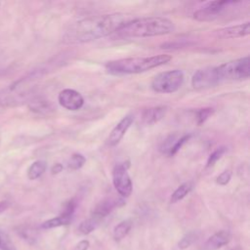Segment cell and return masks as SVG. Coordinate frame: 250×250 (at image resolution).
I'll list each match as a JSON object with an SVG mask.
<instances>
[{"label": "cell", "instance_id": "22", "mask_svg": "<svg viewBox=\"0 0 250 250\" xmlns=\"http://www.w3.org/2000/svg\"><path fill=\"white\" fill-rule=\"evenodd\" d=\"M98 224H99V221H97L96 219L91 217L90 219H87V220H84L83 222H81L78 229L82 234H89L97 228Z\"/></svg>", "mask_w": 250, "mask_h": 250}, {"label": "cell", "instance_id": "16", "mask_svg": "<svg viewBox=\"0 0 250 250\" xmlns=\"http://www.w3.org/2000/svg\"><path fill=\"white\" fill-rule=\"evenodd\" d=\"M132 228V221L125 220L116 225L113 229V238L115 241H120L123 239L130 231Z\"/></svg>", "mask_w": 250, "mask_h": 250}, {"label": "cell", "instance_id": "3", "mask_svg": "<svg viewBox=\"0 0 250 250\" xmlns=\"http://www.w3.org/2000/svg\"><path fill=\"white\" fill-rule=\"evenodd\" d=\"M169 55H156L151 57H134L110 61L105 64V69L115 75L137 74L165 64L171 61Z\"/></svg>", "mask_w": 250, "mask_h": 250}, {"label": "cell", "instance_id": "18", "mask_svg": "<svg viewBox=\"0 0 250 250\" xmlns=\"http://www.w3.org/2000/svg\"><path fill=\"white\" fill-rule=\"evenodd\" d=\"M191 189H192V184L191 183L187 182V183L182 184L172 193V195L170 197V202L171 203H176V202L182 200L184 197H186V195H188L190 192Z\"/></svg>", "mask_w": 250, "mask_h": 250}, {"label": "cell", "instance_id": "9", "mask_svg": "<svg viewBox=\"0 0 250 250\" xmlns=\"http://www.w3.org/2000/svg\"><path fill=\"white\" fill-rule=\"evenodd\" d=\"M59 104L67 110H78L84 104L82 95L73 89H64L58 96Z\"/></svg>", "mask_w": 250, "mask_h": 250}, {"label": "cell", "instance_id": "14", "mask_svg": "<svg viewBox=\"0 0 250 250\" xmlns=\"http://www.w3.org/2000/svg\"><path fill=\"white\" fill-rule=\"evenodd\" d=\"M166 112H167V106H164V105L146 108L144 110L142 114L143 122L147 125L157 123L165 116Z\"/></svg>", "mask_w": 250, "mask_h": 250}, {"label": "cell", "instance_id": "25", "mask_svg": "<svg viewBox=\"0 0 250 250\" xmlns=\"http://www.w3.org/2000/svg\"><path fill=\"white\" fill-rule=\"evenodd\" d=\"M177 139H178V138H177L175 135L169 136V137L162 143V145L160 146V150H161V152L166 153V154L169 155V152H170L172 146H174L175 142L177 141Z\"/></svg>", "mask_w": 250, "mask_h": 250}, {"label": "cell", "instance_id": "20", "mask_svg": "<svg viewBox=\"0 0 250 250\" xmlns=\"http://www.w3.org/2000/svg\"><path fill=\"white\" fill-rule=\"evenodd\" d=\"M198 238V233L196 231H189L186 233L181 240L178 242V247L180 249H186L189 247L191 244H193Z\"/></svg>", "mask_w": 250, "mask_h": 250}, {"label": "cell", "instance_id": "24", "mask_svg": "<svg viewBox=\"0 0 250 250\" xmlns=\"http://www.w3.org/2000/svg\"><path fill=\"white\" fill-rule=\"evenodd\" d=\"M214 113V109L211 107H204L200 108L196 112V122L198 125L203 124L212 114Z\"/></svg>", "mask_w": 250, "mask_h": 250}, {"label": "cell", "instance_id": "26", "mask_svg": "<svg viewBox=\"0 0 250 250\" xmlns=\"http://www.w3.org/2000/svg\"><path fill=\"white\" fill-rule=\"evenodd\" d=\"M189 137H190V135H184L183 137L178 138L177 141L175 142L174 146H172V148H171V150H170V152H169V155H170V156L175 155V154L180 150V148L184 146V144L189 139Z\"/></svg>", "mask_w": 250, "mask_h": 250}, {"label": "cell", "instance_id": "2", "mask_svg": "<svg viewBox=\"0 0 250 250\" xmlns=\"http://www.w3.org/2000/svg\"><path fill=\"white\" fill-rule=\"evenodd\" d=\"M175 25L172 21L163 17L138 18L124 22L115 32L123 38L151 37L173 32Z\"/></svg>", "mask_w": 250, "mask_h": 250}, {"label": "cell", "instance_id": "11", "mask_svg": "<svg viewBox=\"0 0 250 250\" xmlns=\"http://www.w3.org/2000/svg\"><path fill=\"white\" fill-rule=\"evenodd\" d=\"M123 201L120 199H114V198H106L99 202L95 208L92 211V218L96 219L97 221H100L101 219L106 217L113 209L118 207L119 205H122Z\"/></svg>", "mask_w": 250, "mask_h": 250}, {"label": "cell", "instance_id": "4", "mask_svg": "<svg viewBox=\"0 0 250 250\" xmlns=\"http://www.w3.org/2000/svg\"><path fill=\"white\" fill-rule=\"evenodd\" d=\"M216 70L220 81L247 79L250 75L249 57L245 56L225 62L219 66H216Z\"/></svg>", "mask_w": 250, "mask_h": 250}, {"label": "cell", "instance_id": "8", "mask_svg": "<svg viewBox=\"0 0 250 250\" xmlns=\"http://www.w3.org/2000/svg\"><path fill=\"white\" fill-rule=\"evenodd\" d=\"M216 67H204L198 69L191 78V85L196 90L213 87L220 83Z\"/></svg>", "mask_w": 250, "mask_h": 250}, {"label": "cell", "instance_id": "21", "mask_svg": "<svg viewBox=\"0 0 250 250\" xmlns=\"http://www.w3.org/2000/svg\"><path fill=\"white\" fill-rule=\"evenodd\" d=\"M86 161V158L80 153H73L67 161V168L70 170L80 169Z\"/></svg>", "mask_w": 250, "mask_h": 250}, {"label": "cell", "instance_id": "29", "mask_svg": "<svg viewBox=\"0 0 250 250\" xmlns=\"http://www.w3.org/2000/svg\"><path fill=\"white\" fill-rule=\"evenodd\" d=\"M62 170V165L60 164V163L55 164V165L53 166V168H52L53 174H58V173H60Z\"/></svg>", "mask_w": 250, "mask_h": 250}, {"label": "cell", "instance_id": "23", "mask_svg": "<svg viewBox=\"0 0 250 250\" xmlns=\"http://www.w3.org/2000/svg\"><path fill=\"white\" fill-rule=\"evenodd\" d=\"M226 151V147L225 146H220L218 147L216 150H214L210 156L208 157V160H207V164H206V167L207 168H210V167H213L216 162L223 156V154L225 153Z\"/></svg>", "mask_w": 250, "mask_h": 250}, {"label": "cell", "instance_id": "31", "mask_svg": "<svg viewBox=\"0 0 250 250\" xmlns=\"http://www.w3.org/2000/svg\"><path fill=\"white\" fill-rule=\"evenodd\" d=\"M231 250H239L238 248H235V249H231Z\"/></svg>", "mask_w": 250, "mask_h": 250}, {"label": "cell", "instance_id": "5", "mask_svg": "<svg viewBox=\"0 0 250 250\" xmlns=\"http://www.w3.org/2000/svg\"><path fill=\"white\" fill-rule=\"evenodd\" d=\"M184 73L180 69L160 72L151 81V88L156 93L169 94L178 91L184 83Z\"/></svg>", "mask_w": 250, "mask_h": 250}, {"label": "cell", "instance_id": "28", "mask_svg": "<svg viewBox=\"0 0 250 250\" xmlns=\"http://www.w3.org/2000/svg\"><path fill=\"white\" fill-rule=\"evenodd\" d=\"M90 247V242L86 239L81 240L76 246H75V250H88V248Z\"/></svg>", "mask_w": 250, "mask_h": 250}, {"label": "cell", "instance_id": "13", "mask_svg": "<svg viewBox=\"0 0 250 250\" xmlns=\"http://www.w3.org/2000/svg\"><path fill=\"white\" fill-rule=\"evenodd\" d=\"M230 240V233L227 230H220L211 235L204 244L205 250H218L227 245Z\"/></svg>", "mask_w": 250, "mask_h": 250}, {"label": "cell", "instance_id": "1", "mask_svg": "<svg viewBox=\"0 0 250 250\" xmlns=\"http://www.w3.org/2000/svg\"><path fill=\"white\" fill-rule=\"evenodd\" d=\"M126 21L128 20L122 14L89 17L72 24L66 38L70 42H90L115 32Z\"/></svg>", "mask_w": 250, "mask_h": 250}, {"label": "cell", "instance_id": "19", "mask_svg": "<svg viewBox=\"0 0 250 250\" xmlns=\"http://www.w3.org/2000/svg\"><path fill=\"white\" fill-rule=\"evenodd\" d=\"M21 95L8 91H0V106H11L18 104L21 99Z\"/></svg>", "mask_w": 250, "mask_h": 250}, {"label": "cell", "instance_id": "12", "mask_svg": "<svg viewBox=\"0 0 250 250\" xmlns=\"http://www.w3.org/2000/svg\"><path fill=\"white\" fill-rule=\"evenodd\" d=\"M250 33L249 30V22H244L241 24L237 25H232V26H228L225 28H221L215 31V34L224 39L228 38H239V37H244Z\"/></svg>", "mask_w": 250, "mask_h": 250}, {"label": "cell", "instance_id": "15", "mask_svg": "<svg viewBox=\"0 0 250 250\" xmlns=\"http://www.w3.org/2000/svg\"><path fill=\"white\" fill-rule=\"evenodd\" d=\"M71 220H72V216H68V215L62 213L58 217H55V218L45 221L42 224V228L43 229H53V228H58V227H62V226H66L71 222Z\"/></svg>", "mask_w": 250, "mask_h": 250}, {"label": "cell", "instance_id": "7", "mask_svg": "<svg viewBox=\"0 0 250 250\" xmlns=\"http://www.w3.org/2000/svg\"><path fill=\"white\" fill-rule=\"evenodd\" d=\"M233 1H211L194 12L193 18L198 21H211L221 15V13Z\"/></svg>", "mask_w": 250, "mask_h": 250}, {"label": "cell", "instance_id": "17", "mask_svg": "<svg viewBox=\"0 0 250 250\" xmlns=\"http://www.w3.org/2000/svg\"><path fill=\"white\" fill-rule=\"evenodd\" d=\"M47 165L46 162L43 160H37L35 162H33L28 170H27V177L29 180H36L38 178H40L44 172L46 171Z\"/></svg>", "mask_w": 250, "mask_h": 250}, {"label": "cell", "instance_id": "30", "mask_svg": "<svg viewBox=\"0 0 250 250\" xmlns=\"http://www.w3.org/2000/svg\"><path fill=\"white\" fill-rule=\"evenodd\" d=\"M1 242H2V239H1V237H0V246H1Z\"/></svg>", "mask_w": 250, "mask_h": 250}, {"label": "cell", "instance_id": "27", "mask_svg": "<svg viewBox=\"0 0 250 250\" xmlns=\"http://www.w3.org/2000/svg\"><path fill=\"white\" fill-rule=\"evenodd\" d=\"M230 178H231V172L229 170H225L217 177L216 182L221 186H226L230 181Z\"/></svg>", "mask_w": 250, "mask_h": 250}, {"label": "cell", "instance_id": "6", "mask_svg": "<svg viewBox=\"0 0 250 250\" xmlns=\"http://www.w3.org/2000/svg\"><path fill=\"white\" fill-rule=\"evenodd\" d=\"M129 165L125 163L116 164L112 170V183L117 192L123 196L128 197L133 190V184L128 174Z\"/></svg>", "mask_w": 250, "mask_h": 250}, {"label": "cell", "instance_id": "10", "mask_svg": "<svg viewBox=\"0 0 250 250\" xmlns=\"http://www.w3.org/2000/svg\"><path fill=\"white\" fill-rule=\"evenodd\" d=\"M133 121H134V115L133 114H127L126 116H124L117 123V125L112 129L111 133L109 134L108 139H107L108 145L111 146H116L122 140V138L126 134L127 130L132 125Z\"/></svg>", "mask_w": 250, "mask_h": 250}]
</instances>
